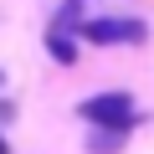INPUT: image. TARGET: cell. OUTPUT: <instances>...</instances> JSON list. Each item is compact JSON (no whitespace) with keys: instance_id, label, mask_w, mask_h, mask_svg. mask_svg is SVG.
I'll list each match as a JSON object with an SVG mask.
<instances>
[{"instance_id":"obj_1","label":"cell","mask_w":154,"mask_h":154,"mask_svg":"<svg viewBox=\"0 0 154 154\" xmlns=\"http://www.w3.org/2000/svg\"><path fill=\"white\" fill-rule=\"evenodd\" d=\"M77 118L93 123V128H108V134H134L139 108H134L128 93H93V98L77 103Z\"/></svg>"},{"instance_id":"obj_2","label":"cell","mask_w":154,"mask_h":154,"mask_svg":"<svg viewBox=\"0 0 154 154\" xmlns=\"http://www.w3.org/2000/svg\"><path fill=\"white\" fill-rule=\"evenodd\" d=\"M77 36L93 41V46H144L149 26L139 16H88L82 26H77Z\"/></svg>"},{"instance_id":"obj_3","label":"cell","mask_w":154,"mask_h":154,"mask_svg":"<svg viewBox=\"0 0 154 154\" xmlns=\"http://www.w3.org/2000/svg\"><path fill=\"white\" fill-rule=\"evenodd\" d=\"M46 51H51V62H62V67H72V62H77V41H72V36H62V31H46Z\"/></svg>"},{"instance_id":"obj_4","label":"cell","mask_w":154,"mask_h":154,"mask_svg":"<svg viewBox=\"0 0 154 154\" xmlns=\"http://www.w3.org/2000/svg\"><path fill=\"white\" fill-rule=\"evenodd\" d=\"M77 26H82V0H62V11L51 16V31H77Z\"/></svg>"},{"instance_id":"obj_5","label":"cell","mask_w":154,"mask_h":154,"mask_svg":"<svg viewBox=\"0 0 154 154\" xmlns=\"http://www.w3.org/2000/svg\"><path fill=\"white\" fill-rule=\"evenodd\" d=\"M128 134H108V128H93L88 134V154H118Z\"/></svg>"},{"instance_id":"obj_6","label":"cell","mask_w":154,"mask_h":154,"mask_svg":"<svg viewBox=\"0 0 154 154\" xmlns=\"http://www.w3.org/2000/svg\"><path fill=\"white\" fill-rule=\"evenodd\" d=\"M16 118V103H5V98H0V123H11Z\"/></svg>"},{"instance_id":"obj_7","label":"cell","mask_w":154,"mask_h":154,"mask_svg":"<svg viewBox=\"0 0 154 154\" xmlns=\"http://www.w3.org/2000/svg\"><path fill=\"white\" fill-rule=\"evenodd\" d=\"M0 154H11V144H5V139H0Z\"/></svg>"},{"instance_id":"obj_8","label":"cell","mask_w":154,"mask_h":154,"mask_svg":"<svg viewBox=\"0 0 154 154\" xmlns=\"http://www.w3.org/2000/svg\"><path fill=\"white\" fill-rule=\"evenodd\" d=\"M0 82H5V72H0Z\"/></svg>"}]
</instances>
